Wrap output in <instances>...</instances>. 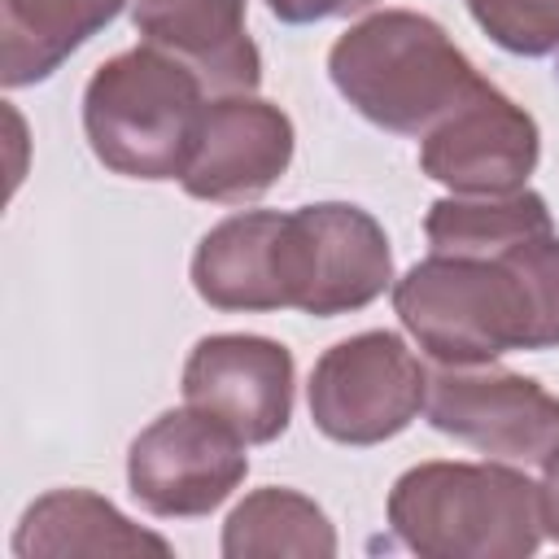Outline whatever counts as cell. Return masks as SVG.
Returning <instances> with one entry per match:
<instances>
[{
	"mask_svg": "<svg viewBox=\"0 0 559 559\" xmlns=\"http://www.w3.org/2000/svg\"><path fill=\"white\" fill-rule=\"evenodd\" d=\"M13 555H170V542L131 524L114 502H105L92 489H52L26 507L13 533Z\"/></svg>",
	"mask_w": 559,
	"mask_h": 559,
	"instance_id": "5bb4252c",
	"label": "cell"
},
{
	"mask_svg": "<svg viewBox=\"0 0 559 559\" xmlns=\"http://www.w3.org/2000/svg\"><path fill=\"white\" fill-rule=\"evenodd\" d=\"M293 162V122L280 105L249 92L218 96L201 114L197 148L183 170V192L214 205L262 197Z\"/></svg>",
	"mask_w": 559,
	"mask_h": 559,
	"instance_id": "8fae6325",
	"label": "cell"
},
{
	"mask_svg": "<svg viewBox=\"0 0 559 559\" xmlns=\"http://www.w3.org/2000/svg\"><path fill=\"white\" fill-rule=\"evenodd\" d=\"M376 0H266V9L288 26H310L328 17H349L358 9H371Z\"/></svg>",
	"mask_w": 559,
	"mask_h": 559,
	"instance_id": "d6986e66",
	"label": "cell"
},
{
	"mask_svg": "<svg viewBox=\"0 0 559 559\" xmlns=\"http://www.w3.org/2000/svg\"><path fill=\"white\" fill-rule=\"evenodd\" d=\"M428 402V371L393 332L336 341L310 371V419L328 441L380 445Z\"/></svg>",
	"mask_w": 559,
	"mask_h": 559,
	"instance_id": "8992f818",
	"label": "cell"
},
{
	"mask_svg": "<svg viewBox=\"0 0 559 559\" xmlns=\"http://www.w3.org/2000/svg\"><path fill=\"white\" fill-rule=\"evenodd\" d=\"M144 44L183 61L210 92H253L262 79L258 44L245 31V0H131Z\"/></svg>",
	"mask_w": 559,
	"mask_h": 559,
	"instance_id": "7c38bea8",
	"label": "cell"
},
{
	"mask_svg": "<svg viewBox=\"0 0 559 559\" xmlns=\"http://www.w3.org/2000/svg\"><path fill=\"white\" fill-rule=\"evenodd\" d=\"M183 402L227 424L245 445L275 441L293 415V354L266 336H205L183 362Z\"/></svg>",
	"mask_w": 559,
	"mask_h": 559,
	"instance_id": "9c48e42d",
	"label": "cell"
},
{
	"mask_svg": "<svg viewBox=\"0 0 559 559\" xmlns=\"http://www.w3.org/2000/svg\"><path fill=\"white\" fill-rule=\"evenodd\" d=\"M328 74L367 122L419 140L485 87L454 39L411 9H384L349 26L328 52Z\"/></svg>",
	"mask_w": 559,
	"mask_h": 559,
	"instance_id": "7a4b0ae2",
	"label": "cell"
},
{
	"mask_svg": "<svg viewBox=\"0 0 559 559\" xmlns=\"http://www.w3.org/2000/svg\"><path fill=\"white\" fill-rule=\"evenodd\" d=\"M284 214L245 210L205 231L192 253V288L214 310H284Z\"/></svg>",
	"mask_w": 559,
	"mask_h": 559,
	"instance_id": "4fadbf2b",
	"label": "cell"
},
{
	"mask_svg": "<svg viewBox=\"0 0 559 559\" xmlns=\"http://www.w3.org/2000/svg\"><path fill=\"white\" fill-rule=\"evenodd\" d=\"M127 0H0V79L26 87L48 79L79 44L118 17Z\"/></svg>",
	"mask_w": 559,
	"mask_h": 559,
	"instance_id": "9a60e30c",
	"label": "cell"
},
{
	"mask_svg": "<svg viewBox=\"0 0 559 559\" xmlns=\"http://www.w3.org/2000/svg\"><path fill=\"white\" fill-rule=\"evenodd\" d=\"M245 441L197 406L157 415L127 454L131 498L162 520L210 515L245 480Z\"/></svg>",
	"mask_w": 559,
	"mask_h": 559,
	"instance_id": "52a82bcc",
	"label": "cell"
},
{
	"mask_svg": "<svg viewBox=\"0 0 559 559\" xmlns=\"http://www.w3.org/2000/svg\"><path fill=\"white\" fill-rule=\"evenodd\" d=\"M223 555L227 559H271V555L328 559L336 555V533L306 493L266 485L227 515Z\"/></svg>",
	"mask_w": 559,
	"mask_h": 559,
	"instance_id": "e0dca14e",
	"label": "cell"
},
{
	"mask_svg": "<svg viewBox=\"0 0 559 559\" xmlns=\"http://www.w3.org/2000/svg\"><path fill=\"white\" fill-rule=\"evenodd\" d=\"M550 210L537 192L515 188L498 197H445L428 210L424 236L432 253H463V258H493L524 240L550 236Z\"/></svg>",
	"mask_w": 559,
	"mask_h": 559,
	"instance_id": "2e32d148",
	"label": "cell"
},
{
	"mask_svg": "<svg viewBox=\"0 0 559 559\" xmlns=\"http://www.w3.org/2000/svg\"><path fill=\"white\" fill-rule=\"evenodd\" d=\"M419 166L428 179L445 183L459 197L515 192L537 166V122L511 96L485 83L424 135Z\"/></svg>",
	"mask_w": 559,
	"mask_h": 559,
	"instance_id": "30bf717a",
	"label": "cell"
},
{
	"mask_svg": "<svg viewBox=\"0 0 559 559\" xmlns=\"http://www.w3.org/2000/svg\"><path fill=\"white\" fill-rule=\"evenodd\" d=\"M284 306L332 319L371 306L393 280L384 227L345 201H319L284 214Z\"/></svg>",
	"mask_w": 559,
	"mask_h": 559,
	"instance_id": "5b68a950",
	"label": "cell"
},
{
	"mask_svg": "<svg viewBox=\"0 0 559 559\" xmlns=\"http://www.w3.org/2000/svg\"><path fill=\"white\" fill-rule=\"evenodd\" d=\"M467 13L515 57L559 52V0H467Z\"/></svg>",
	"mask_w": 559,
	"mask_h": 559,
	"instance_id": "ac0fdd59",
	"label": "cell"
},
{
	"mask_svg": "<svg viewBox=\"0 0 559 559\" xmlns=\"http://www.w3.org/2000/svg\"><path fill=\"white\" fill-rule=\"evenodd\" d=\"M424 415L437 432L507 463H542L559 441V397L528 376L493 367H445L432 376Z\"/></svg>",
	"mask_w": 559,
	"mask_h": 559,
	"instance_id": "ba28073f",
	"label": "cell"
},
{
	"mask_svg": "<svg viewBox=\"0 0 559 559\" xmlns=\"http://www.w3.org/2000/svg\"><path fill=\"white\" fill-rule=\"evenodd\" d=\"M537 498H542V528H546V537L559 542V441H555L550 454L542 459V485H537Z\"/></svg>",
	"mask_w": 559,
	"mask_h": 559,
	"instance_id": "ffe728a7",
	"label": "cell"
},
{
	"mask_svg": "<svg viewBox=\"0 0 559 559\" xmlns=\"http://www.w3.org/2000/svg\"><path fill=\"white\" fill-rule=\"evenodd\" d=\"M402 328L445 367H489L507 349L559 345V236L493 258L432 253L393 284Z\"/></svg>",
	"mask_w": 559,
	"mask_h": 559,
	"instance_id": "6da1fadb",
	"label": "cell"
},
{
	"mask_svg": "<svg viewBox=\"0 0 559 559\" xmlns=\"http://www.w3.org/2000/svg\"><path fill=\"white\" fill-rule=\"evenodd\" d=\"M205 114V83L140 44L109 57L83 92V131L100 166L127 179H183Z\"/></svg>",
	"mask_w": 559,
	"mask_h": 559,
	"instance_id": "277c9868",
	"label": "cell"
},
{
	"mask_svg": "<svg viewBox=\"0 0 559 559\" xmlns=\"http://www.w3.org/2000/svg\"><path fill=\"white\" fill-rule=\"evenodd\" d=\"M393 533L428 559H520L546 537L537 485L498 463H419L389 493Z\"/></svg>",
	"mask_w": 559,
	"mask_h": 559,
	"instance_id": "3957f363",
	"label": "cell"
}]
</instances>
